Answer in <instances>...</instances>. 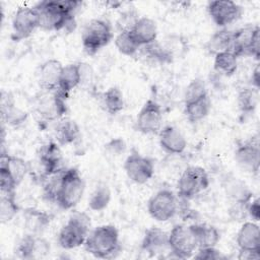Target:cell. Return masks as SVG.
I'll return each mask as SVG.
<instances>
[{"label":"cell","instance_id":"cell-42","mask_svg":"<svg viewBox=\"0 0 260 260\" xmlns=\"http://www.w3.org/2000/svg\"><path fill=\"white\" fill-rule=\"evenodd\" d=\"M106 149L114 155H119L123 153L126 149V144L123 139L121 138H114L111 141H109L106 145Z\"/></svg>","mask_w":260,"mask_h":260},{"label":"cell","instance_id":"cell-39","mask_svg":"<svg viewBox=\"0 0 260 260\" xmlns=\"http://www.w3.org/2000/svg\"><path fill=\"white\" fill-rule=\"evenodd\" d=\"M208 96L205 82L200 78H195L190 81L184 92L185 104L192 103Z\"/></svg>","mask_w":260,"mask_h":260},{"label":"cell","instance_id":"cell-19","mask_svg":"<svg viewBox=\"0 0 260 260\" xmlns=\"http://www.w3.org/2000/svg\"><path fill=\"white\" fill-rule=\"evenodd\" d=\"M159 145L168 153L180 154L186 149L187 140L179 129L168 125L159 131Z\"/></svg>","mask_w":260,"mask_h":260},{"label":"cell","instance_id":"cell-44","mask_svg":"<svg viewBox=\"0 0 260 260\" xmlns=\"http://www.w3.org/2000/svg\"><path fill=\"white\" fill-rule=\"evenodd\" d=\"M238 258L241 260H252V259H259L260 252L259 251H246L240 250Z\"/></svg>","mask_w":260,"mask_h":260},{"label":"cell","instance_id":"cell-6","mask_svg":"<svg viewBox=\"0 0 260 260\" xmlns=\"http://www.w3.org/2000/svg\"><path fill=\"white\" fill-rule=\"evenodd\" d=\"M209 186V178L201 167H188L180 176L177 184L178 194L182 199L189 200Z\"/></svg>","mask_w":260,"mask_h":260},{"label":"cell","instance_id":"cell-37","mask_svg":"<svg viewBox=\"0 0 260 260\" xmlns=\"http://www.w3.org/2000/svg\"><path fill=\"white\" fill-rule=\"evenodd\" d=\"M19 211V206L15 200V193L2 194L0 200V219L2 223L10 221Z\"/></svg>","mask_w":260,"mask_h":260},{"label":"cell","instance_id":"cell-15","mask_svg":"<svg viewBox=\"0 0 260 260\" xmlns=\"http://www.w3.org/2000/svg\"><path fill=\"white\" fill-rule=\"evenodd\" d=\"M50 252V244L40 235L26 234L18 243L17 255L22 259H40Z\"/></svg>","mask_w":260,"mask_h":260},{"label":"cell","instance_id":"cell-45","mask_svg":"<svg viewBox=\"0 0 260 260\" xmlns=\"http://www.w3.org/2000/svg\"><path fill=\"white\" fill-rule=\"evenodd\" d=\"M251 83L252 87L259 90L260 88V69H259V64H257L252 72L251 76Z\"/></svg>","mask_w":260,"mask_h":260},{"label":"cell","instance_id":"cell-35","mask_svg":"<svg viewBox=\"0 0 260 260\" xmlns=\"http://www.w3.org/2000/svg\"><path fill=\"white\" fill-rule=\"evenodd\" d=\"M115 46L125 56H134L140 50V45L133 37L131 30L119 31L115 38Z\"/></svg>","mask_w":260,"mask_h":260},{"label":"cell","instance_id":"cell-7","mask_svg":"<svg viewBox=\"0 0 260 260\" xmlns=\"http://www.w3.org/2000/svg\"><path fill=\"white\" fill-rule=\"evenodd\" d=\"M169 246L171 253L176 258H190L197 249L195 236L190 225H174V228L169 233Z\"/></svg>","mask_w":260,"mask_h":260},{"label":"cell","instance_id":"cell-26","mask_svg":"<svg viewBox=\"0 0 260 260\" xmlns=\"http://www.w3.org/2000/svg\"><path fill=\"white\" fill-rule=\"evenodd\" d=\"M197 243V249L215 247L219 242L218 231L207 223H195L190 225Z\"/></svg>","mask_w":260,"mask_h":260},{"label":"cell","instance_id":"cell-18","mask_svg":"<svg viewBox=\"0 0 260 260\" xmlns=\"http://www.w3.org/2000/svg\"><path fill=\"white\" fill-rule=\"evenodd\" d=\"M141 248L150 256H156L168 251L171 252L169 246V234L159 228H150L146 230L141 242Z\"/></svg>","mask_w":260,"mask_h":260},{"label":"cell","instance_id":"cell-9","mask_svg":"<svg viewBox=\"0 0 260 260\" xmlns=\"http://www.w3.org/2000/svg\"><path fill=\"white\" fill-rule=\"evenodd\" d=\"M148 213L157 221H168L178 211V201L175 194L169 189L157 191L147 203Z\"/></svg>","mask_w":260,"mask_h":260},{"label":"cell","instance_id":"cell-13","mask_svg":"<svg viewBox=\"0 0 260 260\" xmlns=\"http://www.w3.org/2000/svg\"><path fill=\"white\" fill-rule=\"evenodd\" d=\"M162 122V112L160 106L152 99L145 102L139 111L135 129L143 134H155L160 131Z\"/></svg>","mask_w":260,"mask_h":260},{"label":"cell","instance_id":"cell-1","mask_svg":"<svg viewBox=\"0 0 260 260\" xmlns=\"http://www.w3.org/2000/svg\"><path fill=\"white\" fill-rule=\"evenodd\" d=\"M81 5L80 1H42L35 9L39 15V28L45 30H72L75 27L74 12Z\"/></svg>","mask_w":260,"mask_h":260},{"label":"cell","instance_id":"cell-22","mask_svg":"<svg viewBox=\"0 0 260 260\" xmlns=\"http://www.w3.org/2000/svg\"><path fill=\"white\" fill-rule=\"evenodd\" d=\"M1 117L2 121L11 126H18L25 122L27 113L17 108L10 92H1Z\"/></svg>","mask_w":260,"mask_h":260},{"label":"cell","instance_id":"cell-32","mask_svg":"<svg viewBox=\"0 0 260 260\" xmlns=\"http://www.w3.org/2000/svg\"><path fill=\"white\" fill-rule=\"evenodd\" d=\"M102 107L110 115L120 113L124 108V98L121 89L117 86L109 87L102 94Z\"/></svg>","mask_w":260,"mask_h":260},{"label":"cell","instance_id":"cell-36","mask_svg":"<svg viewBox=\"0 0 260 260\" xmlns=\"http://www.w3.org/2000/svg\"><path fill=\"white\" fill-rule=\"evenodd\" d=\"M237 102L243 114L253 113L258 104V90L253 87H243L238 91Z\"/></svg>","mask_w":260,"mask_h":260},{"label":"cell","instance_id":"cell-2","mask_svg":"<svg viewBox=\"0 0 260 260\" xmlns=\"http://www.w3.org/2000/svg\"><path fill=\"white\" fill-rule=\"evenodd\" d=\"M85 250L102 259L115 257L121 250L119 232L113 224H104L89 233L84 243Z\"/></svg>","mask_w":260,"mask_h":260},{"label":"cell","instance_id":"cell-14","mask_svg":"<svg viewBox=\"0 0 260 260\" xmlns=\"http://www.w3.org/2000/svg\"><path fill=\"white\" fill-rule=\"evenodd\" d=\"M207 11L210 18L217 26L224 27L241 18L243 8L234 1L215 0L208 3Z\"/></svg>","mask_w":260,"mask_h":260},{"label":"cell","instance_id":"cell-43","mask_svg":"<svg viewBox=\"0 0 260 260\" xmlns=\"http://www.w3.org/2000/svg\"><path fill=\"white\" fill-rule=\"evenodd\" d=\"M259 199L256 198L254 200H251L247 205V212L248 215L254 220L258 221L260 219V203Z\"/></svg>","mask_w":260,"mask_h":260},{"label":"cell","instance_id":"cell-38","mask_svg":"<svg viewBox=\"0 0 260 260\" xmlns=\"http://www.w3.org/2000/svg\"><path fill=\"white\" fill-rule=\"evenodd\" d=\"M111 201V191L108 186L101 185L94 189L88 199V206L93 211H101L108 207Z\"/></svg>","mask_w":260,"mask_h":260},{"label":"cell","instance_id":"cell-28","mask_svg":"<svg viewBox=\"0 0 260 260\" xmlns=\"http://www.w3.org/2000/svg\"><path fill=\"white\" fill-rule=\"evenodd\" d=\"M52 216L42 210L28 208L24 211V226L28 234L41 235V233L50 224Z\"/></svg>","mask_w":260,"mask_h":260},{"label":"cell","instance_id":"cell-30","mask_svg":"<svg viewBox=\"0 0 260 260\" xmlns=\"http://www.w3.org/2000/svg\"><path fill=\"white\" fill-rule=\"evenodd\" d=\"M80 135L79 126L77 123L69 118H65L58 122L55 128L56 140L60 145H67L73 143Z\"/></svg>","mask_w":260,"mask_h":260},{"label":"cell","instance_id":"cell-34","mask_svg":"<svg viewBox=\"0 0 260 260\" xmlns=\"http://www.w3.org/2000/svg\"><path fill=\"white\" fill-rule=\"evenodd\" d=\"M209 98H203L201 100L185 104V115L191 123H196L203 120L210 111Z\"/></svg>","mask_w":260,"mask_h":260},{"label":"cell","instance_id":"cell-8","mask_svg":"<svg viewBox=\"0 0 260 260\" xmlns=\"http://www.w3.org/2000/svg\"><path fill=\"white\" fill-rule=\"evenodd\" d=\"M67 95L62 93L58 88L53 91H45L37 99L36 110L45 120L53 121L61 118L67 111Z\"/></svg>","mask_w":260,"mask_h":260},{"label":"cell","instance_id":"cell-20","mask_svg":"<svg viewBox=\"0 0 260 260\" xmlns=\"http://www.w3.org/2000/svg\"><path fill=\"white\" fill-rule=\"evenodd\" d=\"M237 244L240 250L260 252V229L254 221L243 223L237 234Z\"/></svg>","mask_w":260,"mask_h":260},{"label":"cell","instance_id":"cell-4","mask_svg":"<svg viewBox=\"0 0 260 260\" xmlns=\"http://www.w3.org/2000/svg\"><path fill=\"white\" fill-rule=\"evenodd\" d=\"M84 181L76 168L65 169L62 176L56 203L63 209H71L81 200L84 193Z\"/></svg>","mask_w":260,"mask_h":260},{"label":"cell","instance_id":"cell-41","mask_svg":"<svg viewBox=\"0 0 260 260\" xmlns=\"http://www.w3.org/2000/svg\"><path fill=\"white\" fill-rule=\"evenodd\" d=\"M194 258L200 260H219L224 258V256H222L215 247H207L199 248L198 252L194 255Z\"/></svg>","mask_w":260,"mask_h":260},{"label":"cell","instance_id":"cell-25","mask_svg":"<svg viewBox=\"0 0 260 260\" xmlns=\"http://www.w3.org/2000/svg\"><path fill=\"white\" fill-rule=\"evenodd\" d=\"M258 25L248 24L237 30H234V39L231 51L239 58L242 56H248V52L252 43L255 31Z\"/></svg>","mask_w":260,"mask_h":260},{"label":"cell","instance_id":"cell-21","mask_svg":"<svg viewBox=\"0 0 260 260\" xmlns=\"http://www.w3.org/2000/svg\"><path fill=\"white\" fill-rule=\"evenodd\" d=\"M222 187L225 191L226 196L231 198L234 203L248 204L252 200V191L249 189L244 181L237 177L228 176L226 178H224L222 182Z\"/></svg>","mask_w":260,"mask_h":260},{"label":"cell","instance_id":"cell-5","mask_svg":"<svg viewBox=\"0 0 260 260\" xmlns=\"http://www.w3.org/2000/svg\"><path fill=\"white\" fill-rule=\"evenodd\" d=\"M114 34L111 23L102 18L90 20L82 32V47L86 54L94 55L106 47L113 39Z\"/></svg>","mask_w":260,"mask_h":260},{"label":"cell","instance_id":"cell-23","mask_svg":"<svg viewBox=\"0 0 260 260\" xmlns=\"http://www.w3.org/2000/svg\"><path fill=\"white\" fill-rule=\"evenodd\" d=\"M0 168L7 171L16 186H18L23 181L24 177L29 171L28 164L24 159L17 156L9 155L7 153H1Z\"/></svg>","mask_w":260,"mask_h":260},{"label":"cell","instance_id":"cell-16","mask_svg":"<svg viewBox=\"0 0 260 260\" xmlns=\"http://www.w3.org/2000/svg\"><path fill=\"white\" fill-rule=\"evenodd\" d=\"M62 160V152L59 143L49 141L44 144L39 152V162L42 168V178H46L57 171L61 170L60 164Z\"/></svg>","mask_w":260,"mask_h":260},{"label":"cell","instance_id":"cell-40","mask_svg":"<svg viewBox=\"0 0 260 260\" xmlns=\"http://www.w3.org/2000/svg\"><path fill=\"white\" fill-rule=\"evenodd\" d=\"M137 13L134 10H127L124 13L121 14L120 18L117 21V26L120 29V31L123 30H131L138 20Z\"/></svg>","mask_w":260,"mask_h":260},{"label":"cell","instance_id":"cell-10","mask_svg":"<svg viewBox=\"0 0 260 260\" xmlns=\"http://www.w3.org/2000/svg\"><path fill=\"white\" fill-rule=\"evenodd\" d=\"M124 170L127 177L136 184H144L154 174V165L151 158L141 155L137 150L132 149L124 162Z\"/></svg>","mask_w":260,"mask_h":260},{"label":"cell","instance_id":"cell-17","mask_svg":"<svg viewBox=\"0 0 260 260\" xmlns=\"http://www.w3.org/2000/svg\"><path fill=\"white\" fill-rule=\"evenodd\" d=\"M63 65L56 59L45 61L38 70V81L42 90L53 91L58 88Z\"/></svg>","mask_w":260,"mask_h":260},{"label":"cell","instance_id":"cell-33","mask_svg":"<svg viewBox=\"0 0 260 260\" xmlns=\"http://www.w3.org/2000/svg\"><path fill=\"white\" fill-rule=\"evenodd\" d=\"M214 70L224 76H232L238 69V57L232 51H224L214 56Z\"/></svg>","mask_w":260,"mask_h":260},{"label":"cell","instance_id":"cell-12","mask_svg":"<svg viewBox=\"0 0 260 260\" xmlns=\"http://www.w3.org/2000/svg\"><path fill=\"white\" fill-rule=\"evenodd\" d=\"M235 158L244 172L257 174L260 167V144L257 136H253L238 144Z\"/></svg>","mask_w":260,"mask_h":260},{"label":"cell","instance_id":"cell-24","mask_svg":"<svg viewBox=\"0 0 260 260\" xmlns=\"http://www.w3.org/2000/svg\"><path fill=\"white\" fill-rule=\"evenodd\" d=\"M131 32L140 47L156 41L157 26L154 20L149 17H139Z\"/></svg>","mask_w":260,"mask_h":260},{"label":"cell","instance_id":"cell-29","mask_svg":"<svg viewBox=\"0 0 260 260\" xmlns=\"http://www.w3.org/2000/svg\"><path fill=\"white\" fill-rule=\"evenodd\" d=\"M234 39V30L220 29L215 31L205 44V49L209 54L216 55L224 51H231Z\"/></svg>","mask_w":260,"mask_h":260},{"label":"cell","instance_id":"cell-31","mask_svg":"<svg viewBox=\"0 0 260 260\" xmlns=\"http://www.w3.org/2000/svg\"><path fill=\"white\" fill-rule=\"evenodd\" d=\"M140 50L144 58L155 63H171L174 58V55L169 50V48L166 45L159 43L158 41H154L150 44L144 45L140 47Z\"/></svg>","mask_w":260,"mask_h":260},{"label":"cell","instance_id":"cell-11","mask_svg":"<svg viewBox=\"0 0 260 260\" xmlns=\"http://www.w3.org/2000/svg\"><path fill=\"white\" fill-rule=\"evenodd\" d=\"M39 28V15L35 7L20 6L12 18L11 39L15 42L30 37Z\"/></svg>","mask_w":260,"mask_h":260},{"label":"cell","instance_id":"cell-3","mask_svg":"<svg viewBox=\"0 0 260 260\" xmlns=\"http://www.w3.org/2000/svg\"><path fill=\"white\" fill-rule=\"evenodd\" d=\"M89 228L90 218L86 213H73L59 232L58 243L60 247L70 250L84 245L89 235Z\"/></svg>","mask_w":260,"mask_h":260},{"label":"cell","instance_id":"cell-27","mask_svg":"<svg viewBox=\"0 0 260 260\" xmlns=\"http://www.w3.org/2000/svg\"><path fill=\"white\" fill-rule=\"evenodd\" d=\"M81 83V70L80 64L71 63L63 66L58 89L68 96L69 92Z\"/></svg>","mask_w":260,"mask_h":260}]
</instances>
